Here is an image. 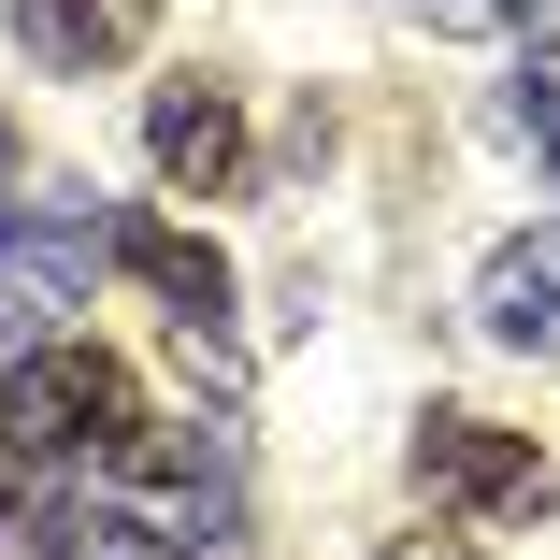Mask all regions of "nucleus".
Here are the masks:
<instances>
[{"label": "nucleus", "mask_w": 560, "mask_h": 560, "mask_svg": "<svg viewBox=\"0 0 560 560\" xmlns=\"http://www.w3.org/2000/svg\"><path fill=\"white\" fill-rule=\"evenodd\" d=\"M130 431H144V388L101 346H30L0 374V445H15V460H116Z\"/></svg>", "instance_id": "1"}, {"label": "nucleus", "mask_w": 560, "mask_h": 560, "mask_svg": "<svg viewBox=\"0 0 560 560\" xmlns=\"http://www.w3.org/2000/svg\"><path fill=\"white\" fill-rule=\"evenodd\" d=\"M86 273H116V215H101V201L44 187V201L0 215V316H15V330L72 316V302H86Z\"/></svg>", "instance_id": "2"}, {"label": "nucleus", "mask_w": 560, "mask_h": 560, "mask_svg": "<svg viewBox=\"0 0 560 560\" xmlns=\"http://www.w3.org/2000/svg\"><path fill=\"white\" fill-rule=\"evenodd\" d=\"M417 489L431 503H460V517H546V445L503 431V417H460V402H431L417 417Z\"/></svg>", "instance_id": "3"}, {"label": "nucleus", "mask_w": 560, "mask_h": 560, "mask_svg": "<svg viewBox=\"0 0 560 560\" xmlns=\"http://www.w3.org/2000/svg\"><path fill=\"white\" fill-rule=\"evenodd\" d=\"M116 273L173 316V346H187V360H231V259H215L187 215H116Z\"/></svg>", "instance_id": "4"}, {"label": "nucleus", "mask_w": 560, "mask_h": 560, "mask_svg": "<svg viewBox=\"0 0 560 560\" xmlns=\"http://www.w3.org/2000/svg\"><path fill=\"white\" fill-rule=\"evenodd\" d=\"M144 144H159V173H173L187 201H231V187H245V101L187 72V86L144 101Z\"/></svg>", "instance_id": "5"}, {"label": "nucleus", "mask_w": 560, "mask_h": 560, "mask_svg": "<svg viewBox=\"0 0 560 560\" xmlns=\"http://www.w3.org/2000/svg\"><path fill=\"white\" fill-rule=\"evenodd\" d=\"M475 330L517 360H560V231H503L475 273Z\"/></svg>", "instance_id": "6"}, {"label": "nucleus", "mask_w": 560, "mask_h": 560, "mask_svg": "<svg viewBox=\"0 0 560 560\" xmlns=\"http://www.w3.org/2000/svg\"><path fill=\"white\" fill-rule=\"evenodd\" d=\"M144 30H159V0H15V44L44 72H116V58H144Z\"/></svg>", "instance_id": "7"}, {"label": "nucleus", "mask_w": 560, "mask_h": 560, "mask_svg": "<svg viewBox=\"0 0 560 560\" xmlns=\"http://www.w3.org/2000/svg\"><path fill=\"white\" fill-rule=\"evenodd\" d=\"M30 560H173V532L144 503H44L30 517Z\"/></svg>", "instance_id": "8"}, {"label": "nucleus", "mask_w": 560, "mask_h": 560, "mask_svg": "<svg viewBox=\"0 0 560 560\" xmlns=\"http://www.w3.org/2000/svg\"><path fill=\"white\" fill-rule=\"evenodd\" d=\"M445 30H517V44H560V0H431Z\"/></svg>", "instance_id": "9"}, {"label": "nucleus", "mask_w": 560, "mask_h": 560, "mask_svg": "<svg viewBox=\"0 0 560 560\" xmlns=\"http://www.w3.org/2000/svg\"><path fill=\"white\" fill-rule=\"evenodd\" d=\"M517 144H532V159L560 173V86H517Z\"/></svg>", "instance_id": "10"}, {"label": "nucleus", "mask_w": 560, "mask_h": 560, "mask_svg": "<svg viewBox=\"0 0 560 560\" xmlns=\"http://www.w3.org/2000/svg\"><path fill=\"white\" fill-rule=\"evenodd\" d=\"M374 560H475V546H445V532H417V546H374Z\"/></svg>", "instance_id": "11"}, {"label": "nucleus", "mask_w": 560, "mask_h": 560, "mask_svg": "<svg viewBox=\"0 0 560 560\" xmlns=\"http://www.w3.org/2000/svg\"><path fill=\"white\" fill-rule=\"evenodd\" d=\"M0 215H15V130H0Z\"/></svg>", "instance_id": "12"}]
</instances>
